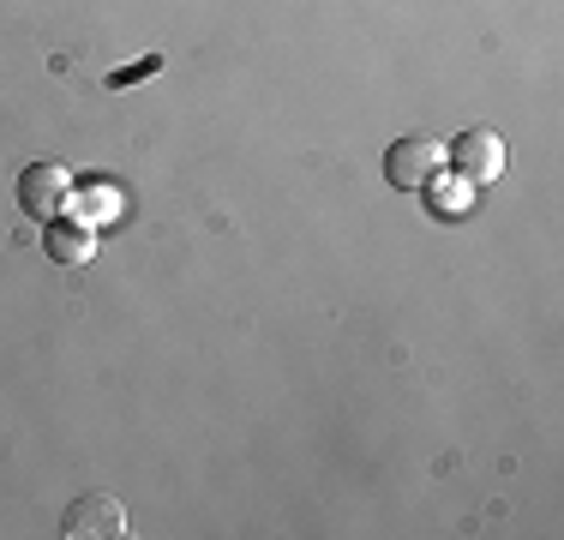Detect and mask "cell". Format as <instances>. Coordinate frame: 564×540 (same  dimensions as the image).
I'll use <instances>...</instances> for the list:
<instances>
[{
  "label": "cell",
  "mask_w": 564,
  "mask_h": 540,
  "mask_svg": "<svg viewBox=\"0 0 564 540\" xmlns=\"http://www.w3.org/2000/svg\"><path fill=\"white\" fill-rule=\"evenodd\" d=\"M438 174H445V144L426 139V132H409V139H397L391 151H384V181H391L397 193H421Z\"/></svg>",
  "instance_id": "6da1fadb"
},
{
  "label": "cell",
  "mask_w": 564,
  "mask_h": 540,
  "mask_svg": "<svg viewBox=\"0 0 564 540\" xmlns=\"http://www.w3.org/2000/svg\"><path fill=\"white\" fill-rule=\"evenodd\" d=\"M66 540H120L127 534V505L115 493H78L61 517Z\"/></svg>",
  "instance_id": "3957f363"
},
{
  "label": "cell",
  "mask_w": 564,
  "mask_h": 540,
  "mask_svg": "<svg viewBox=\"0 0 564 540\" xmlns=\"http://www.w3.org/2000/svg\"><path fill=\"white\" fill-rule=\"evenodd\" d=\"M433 193H438V205L456 216V210L468 205V193H475V186H468V181H433Z\"/></svg>",
  "instance_id": "52a82bcc"
},
{
  "label": "cell",
  "mask_w": 564,
  "mask_h": 540,
  "mask_svg": "<svg viewBox=\"0 0 564 540\" xmlns=\"http://www.w3.org/2000/svg\"><path fill=\"white\" fill-rule=\"evenodd\" d=\"M445 162L456 169V181H468V186H492L505 174V139L492 127H468L463 139H451L445 144Z\"/></svg>",
  "instance_id": "7a4b0ae2"
},
{
  "label": "cell",
  "mask_w": 564,
  "mask_h": 540,
  "mask_svg": "<svg viewBox=\"0 0 564 540\" xmlns=\"http://www.w3.org/2000/svg\"><path fill=\"white\" fill-rule=\"evenodd\" d=\"M43 247H48V259H55V264H90L102 240H97V228H90V223H61V216H55V223H43Z\"/></svg>",
  "instance_id": "5b68a950"
},
{
  "label": "cell",
  "mask_w": 564,
  "mask_h": 540,
  "mask_svg": "<svg viewBox=\"0 0 564 540\" xmlns=\"http://www.w3.org/2000/svg\"><path fill=\"white\" fill-rule=\"evenodd\" d=\"M66 198H73V174H66L61 162H31V169L19 174V210L31 216V223H55L66 210Z\"/></svg>",
  "instance_id": "277c9868"
},
{
  "label": "cell",
  "mask_w": 564,
  "mask_h": 540,
  "mask_svg": "<svg viewBox=\"0 0 564 540\" xmlns=\"http://www.w3.org/2000/svg\"><path fill=\"white\" fill-rule=\"evenodd\" d=\"M120 186L115 181H85V186H73V198H66V210H78V223H90V228H102L109 216L120 210Z\"/></svg>",
  "instance_id": "8992f818"
}]
</instances>
